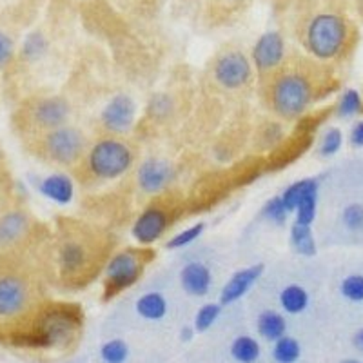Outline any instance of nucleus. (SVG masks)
<instances>
[{"label": "nucleus", "instance_id": "nucleus-36", "mask_svg": "<svg viewBox=\"0 0 363 363\" xmlns=\"http://www.w3.org/2000/svg\"><path fill=\"white\" fill-rule=\"evenodd\" d=\"M358 6H359V9L363 11V0H358Z\"/></svg>", "mask_w": 363, "mask_h": 363}, {"label": "nucleus", "instance_id": "nucleus-7", "mask_svg": "<svg viewBox=\"0 0 363 363\" xmlns=\"http://www.w3.org/2000/svg\"><path fill=\"white\" fill-rule=\"evenodd\" d=\"M140 147L128 135L99 133L71 174L80 187H99L120 180L138 164Z\"/></svg>", "mask_w": 363, "mask_h": 363}, {"label": "nucleus", "instance_id": "nucleus-30", "mask_svg": "<svg viewBox=\"0 0 363 363\" xmlns=\"http://www.w3.org/2000/svg\"><path fill=\"white\" fill-rule=\"evenodd\" d=\"M363 108V99L358 89H345L340 95L338 106H336V115L340 118H352L358 115Z\"/></svg>", "mask_w": 363, "mask_h": 363}, {"label": "nucleus", "instance_id": "nucleus-29", "mask_svg": "<svg viewBox=\"0 0 363 363\" xmlns=\"http://www.w3.org/2000/svg\"><path fill=\"white\" fill-rule=\"evenodd\" d=\"M203 229H206V225H203L202 222L194 223V225H191V227H186L184 231L177 233V235L171 236V238L165 242V249H167V251L177 252V251H180V249L189 247V245H193L196 240L202 238Z\"/></svg>", "mask_w": 363, "mask_h": 363}, {"label": "nucleus", "instance_id": "nucleus-5", "mask_svg": "<svg viewBox=\"0 0 363 363\" xmlns=\"http://www.w3.org/2000/svg\"><path fill=\"white\" fill-rule=\"evenodd\" d=\"M313 260L293 255V258L274 262L265 267L260 284L256 285L289 320L306 316L316 303L318 285L323 278Z\"/></svg>", "mask_w": 363, "mask_h": 363}, {"label": "nucleus", "instance_id": "nucleus-16", "mask_svg": "<svg viewBox=\"0 0 363 363\" xmlns=\"http://www.w3.org/2000/svg\"><path fill=\"white\" fill-rule=\"evenodd\" d=\"M265 267H267V264L258 262V264H251L247 267L236 269L235 272H231L225 278V281L220 287L218 294H216V300L225 307H233L236 303H240L245 296H249L252 293L256 285L260 284Z\"/></svg>", "mask_w": 363, "mask_h": 363}, {"label": "nucleus", "instance_id": "nucleus-3", "mask_svg": "<svg viewBox=\"0 0 363 363\" xmlns=\"http://www.w3.org/2000/svg\"><path fill=\"white\" fill-rule=\"evenodd\" d=\"M45 245L0 252V325L17 322L50 298Z\"/></svg>", "mask_w": 363, "mask_h": 363}, {"label": "nucleus", "instance_id": "nucleus-26", "mask_svg": "<svg viewBox=\"0 0 363 363\" xmlns=\"http://www.w3.org/2000/svg\"><path fill=\"white\" fill-rule=\"evenodd\" d=\"M100 363H129L131 345L124 336H111L99 349Z\"/></svg>", "mask_w": 363, "mask_h": 363}, {"label": "nucleus", "instance_id": "nucleus-15", "mask_svg": "<svg viewBox=\"0 0 363 363\" xmlns=\"http://www.w3.org/2000/svg\"><path fill=\"white\" fill-rule=\"evenodd\" d=\"M252 306V329L256 338L265 343H274L281 336L289 335V318L285 316L260 289L249 294Z\"/></svg>", "mask_w": 363, "mask_h": 363}, {"label": "nucleus", "instance_id": "nucleus-25", "mask_svg": "<svg viewBox=\"0 0 363 363\" xmlns=\"http://www.w3.org/2000/svg\"><path fill=\"white\" fill-rule=\"evenodd\" d=\"M301 354H303V347L293 335H285L271 343V359L274 363H298Z\"/></svg>", "mask_w": 363, "mask_h": 363}, {"label": "nucleus", "instance_id": "nucleus-17", "mask_svg": "<svg viewBox=\"0 0 363 363\" xmlns=\"http://www.w3.org/2000/svg\"><path fill=\"white\" fill-rule=\"evenodd\" d=\"M135 169L136 189L147 199L173 187L174 167L164 158H147L140 165H136Z\"/></svg>", "mask_w": 363, "mask_h": 363}, {"label": "nucleus", "instance_id": "nucleus-13", "mask_svg": "<svg viewBox=\"0 0 363 363\" xmlns=\"http://www.w3.org/2000/svg\"><path fill=\"white\" fill-rule=\"evenodd\" d=\"M51 227L42 223L18 199L0 209V252L40 247L50 238Z\"/></svg>", "mask_w": 363, "mask_h": 363}, {"label": "nucleus", "instance_id": "nucleus-27", "mask_svg": "<svg viewBox=\"0 0 363 363\" xmlns=\"http://www.w3.org/2000/svg\"><path fill=\"white\" fill-rule=\"evenodd\" d=\"M260 218L271 227L287 225V222L291 220V213L287 211V207L284 206V202H281L280 194L272 196L271 200H267V202L264 203V207H262L260 211Z\"/></svg>", "mask_w": 363, "mask_h": 363}, {"label": "nucleus", "instance_id": "nucleus-11", "mask_svg": "<svg viewBox=\"0 0 363 363\" xmlns=\"http://www.w3.org/2000/svg\"><path fill=\"white\" fill-rule=\"evenodd\" d=\"M71 106L62 95H28L11 113V129L22 142L67 124Z\"/></svg>", "mask_w": 363, "mask_h": 363}, {"label": "nucleus", "instance_id": "nucleus-12", "mask_svg": "<svg viewBox=\"0 0 363 363\" xmlns=\"http://www.w3.org/2000/svg\"><path fill=\"white\" fill-rule=\"evenodd\" d=\"M354 40V28L343 15L333 11L318 13L307 22L303 33L306 51L320 62L338 60L351 50Z\"/></svg>", "mask_w": 363, "mask_h": 363}, {"label": "nucleus", "instance_id": "nucleus-35", "mask_svg": "<svg viewBox=\"0 0 363 363\" xmlns=\"http://www.w3.org/2000/svg\"><path fill=\"white\" fill-rule=\"evenodd\" d=\"M342 363H363L362 359H356V358H347V359H343Z\"/></svg>", "mask_w": 363, "mask_h": 363}, {"label": "nucleus", "instance_id": "nucleus-24", "mask_svg": "<svg viewBox=\"0 0 363 363\" xmlns=\"http://www.w3.org/2000/svg\"><path fill=\"white\" fill-rule=\"evenodd\" d=\"M227 309L229 307L222 306L218 300H206L199 303L196 313L193 316V327L196 330V335H203V333H209L211 329H215L223 318V314L227 313Z\"/></svg>", "mask_w": 363, "mask_h": 363}, {"label": "nucleus", "instance_id": "nucleus-21", "mask_svg": "<svg viewBox=\"0 0 363 363\" xmlns=\"http://www.w3.org/2000/svg\"><path fill=\"white\" fill-rule=\"evenodd\" d=\"M289 247L291 252L298 258H316L320 242H318L316 231L311 225H300V223H289Z\"/></svg>", "mask_w": 363, "mask_h": 363}, {"label": "nucleus", "instance_id": "nucleus-34", "mask_svg": "<svg viewBox=\"0 0 363 363\" xmlns=\"http://www.w3.org/2000/svg\"><path fill=\"white\" fill-rule=\"evenodd\" d=\"M352 345H354L356 351L363 354V327L356 329V333L352 335Z\"/></svg>", "mask_w": 363, "mask_h": 363}, {"label": "nucleus", "instance_id": "nucleus-6", "mask_svg": "<svg viewBox=\"0 0 363 363\" xmlns=\"http://www.w3.org/2000/svg\"><path fill=\"white\" fill-rule=\"evenodd\" d=\"M225 252L215 242L196 240L193 245L174 252L167 265L184 300L202 303L218 294L225 272Z\"/></svg>", "mask_w": 363, "mask_h": 363}, {"label": "nucleus", "instance_id": "nucleus-2", "mask_svg": "<svg viewBox=\"0 0 363 363\" xmlns=\"http://www.w3.org/2000/svg\"><path fill=\"white\" fill-rule=\"evenodd\" d=\"M325 64L311 55H287L284 62L258 82L265 108L281 120H298L329 91Z\"/></svg>", "mask_w": 363, "mask_h": 363}, {"label": "nucleus", "instance_id": "nucleus-14", "mask_svg": "<svg viewBox=\"0 0 363 363\" xmlns=\"http://www.w3.org/2000/svg\"><path fill=\"white\" fill-rule=\"evenodd\" d=\"M256 80L255 67L251 58L240 48L227 45L225 50L218 51L211 62V82L220 91L238 93L251 87Z\"/></svg>", "mask_w": 363, "mask_h": 363}, {"label": "nucleus", "instance_id": "nucleus-10", "mask_svg": "<svg viewBox=\"0 0 363 363\" xmlns=\"http://www.w3.org/2000/svg\"><path fill=\"white\" fill-rule=\"evenodd\" d=\"M186 213V199L177 187L147 199L131 225V236L138 245H151L164 240Z\"/></svg>", "mask_w": 363, "mask_h": 363}, {"label": "nucleus", "instance_id": "nucleus-1", "mask_svg": "<svg viewBox=\"0 0 363 363\" xmlns=\"http://www.w3.org/2000/svg\"><path fill=\"white\" fill-rule=\"evenodd\" d=\"M118 245V236L109 227L79 216H57L45 245L51 289L66 294L87 289L100 280Z\"/></svg>", "mask_w": 363, "mask_h": 363}, {"label": "nucleus", "instance_id": "nucleus-20", "mask_svg": "<svg viewBox=\"0 0 363 363\" xmlns=\"http://www.w3.org/2000/svg\"><path fill=\"white\" fill-rule=\"evenodd\" d=\"M18 53V29L13 13L0 15V71L8 69Z\"/></svg>", "mask_w": 363, "mask_h": 363}, {"label": "nucleus", "instance_id": "nucleus-28", "mask_svg": "<svg viewBox=\"0 0 363 363\" xmlns=\"http://www.w3.org/2000/svg\"><path fill=\"white\" fill-rule=\"evenodd\" d=\"M118 9L135 17H153L160 8V0H111Z\"/></svg>", "mask_w": 363, "mask_h": 363}, {"label": "nucleus", "instance_id": "nucleus-4", "mask_svg": "<svg viewBox=\"0 0 363 363\" xmlns=\"http://www.w3.org/2000/svg\"><path fill=\"white\" fill-rule=\"evenodd\" d=\"M84 325L82 307L74 301L45 298L21 320L0 327H11L13 343L29 349H67L79 340Z\"/></svg>", "mask_w": 363, "mask_h": 363}, {"label": "nucleus", "instance_id": "nucleus-19", "mask_svg": "<svg viewBox=\"0 0 363 363\" xmlns=\"http://www.w3.org/2000/svg\"><path fill=\"white\" fill-rule=\"evenodd\" d=\"M336 296L351 306H363V271L362 269H347L335 278Z\"/></svg>", "mask_w": 363, "mask_h": 363}, {"label": "nucleus", "instance_id": "nucleus-31", "mask_svg": "<svg viewBox=\"0 0 363 363\" xmlns=\"http://www.w3.org/2000/svg\"><path fill=\"white\" fill-rule=\"evenodd\" d=\"M343 145V133L338 128H329L322 135L320 142H318V157L320 158H330L340 153V149Z\"/></svg>", "mask_w": 363, "mask_h": 363}, {"label": "nucleus", "instance_id": "nucleus-22", "mask_svg": "<svg viewBox=\"0 0 363 363\" xmlns=\"http://www.w3.org/2000/svg\"><path fill=\"white\" fill-rule=\"evenodd\" d=\"M227 352L235 363H258L264 356L262 342L249 333H238L233 336Z\"/></svg>", "mask_w": 363, "mask_h": 363}, {"label": "nucleus", "instance_id": "nucleus-32", "mask_svg": "<svg viewBox=\"0 0 363 363\" xmlns=\"http://www.w3.org/2000/svg\"><path fill=\"white\" fill-rule=\"evenodd\" d=\"M13 199H15V196H13L11 191H9L8 174H6V171L2 169V165H0V209H2L8 202H11Z\"/></svg>", "mask_w": 363, "mask_h": 363}, {"label": "nucleus", "instance_id": "nucleus-33", "mask_svg": "<svg viewBox=\"0 0 363 363\" xmlns=\"http://www.w3.org/2000/svg\"><path fill=\"white\" fill-rule=\"evenodd\" d=\"M349 144L356 149H363V120H358L349 133Z\"/></svg>", "mask_w": 363, "mask_h": 363}, {"label": "nucleus", "instance_id": "nucleus-18", "mask_svg": "<svg viewBox=\"0 0 363 363\" xmlns=\"http://www.w3.org/2000/svg\"><path fill=\"white\" fill-rule=\"evenodd\" d=\"M287 57L285 51V40L277 31H269L262 35L252 48L251 62L256 73V82H260L267 74L277 69Z\"/></svg>", "mask_w": 363, "mask_h": 363}, {"label": "nucleus", "instance_id": "nucleus-23", "mask_svg": "<svg viewBox=\"0 0 363 363\" xmlns=\"http://www.w3.org/2000/svg\"><path fill=\"white\" fill-rule=\"evenodd\" d=\"M133 106L129 100L116 99L104 113V128L100 133H118L125 135V128L131 124Z\"/></svg>", "mask_w": 363, "mask_h": 363}, {"label": "nucleus", "instance_id": "nucleus-8", "mask_svg": "<svg viewBox=\"0 0 363 363\" xmlns=\"http://www.w3.org/2000/svg\"><path fill=\"white\" fill-rule=\"evenodd\" d=\"M89 142L91 138L84 129L67 122L22 142V147L40 164L71 173L82 160Z\"/></svg>", "mask_w": 363, "mask_h": 363}, {"label": "nucleus", "instance_id": "nucleus-9", "mask_svg": "<svg viewBox=\"0 0 363 363\" xmlns=\"http://www.w3.org/2000/svg\"><path fill=\"white\" fill-rule=\"evenodd\" d=\"M157 260V251L151 245H125L116 247L104 267L100 285L102 301H113L140 284Z\"/></svg>", "mask_w": 363, "mask_h": 363}]
</instances>
